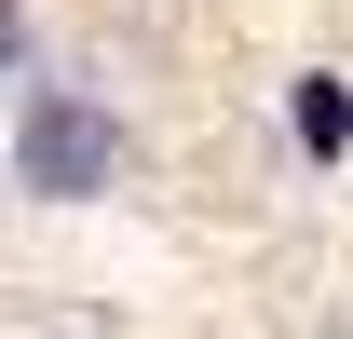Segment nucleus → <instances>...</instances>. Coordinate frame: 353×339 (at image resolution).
Returning a JSON list of instances; mask_svg holds the SVG:
<instances>
[{
  "mask_svg": "<svg viewBox=\"0 0 353 339\" xmlns=\"http://www.w3.org/2000/svg\"><path fill=\"white\" fill-rule=\"evenodd\" d=\"M123 176V109L82 82H28V123H14V190L41 204H95Z\"/></svg>",
  "mask_w": 353,
  "mask_h": 339,
  "instance_id": "obj_1",
  "label": "nucleus"
},
{
  "mask_svg": "<svg viewBox=\"0 0 353 339\" xmlns=\"http://www.w3.org/2000/svg\"><path fill=\"white\" fill-rule=\"evenodd\" d=\"M285 123H299L312 163H340V150H353V95H340V82H299V109H285Z\"/></svg>",
  "mask_w": 353,
  "mask_h": 339,
  "instance_id": "obj_2",
  "label": "nucleus"
},
{
  "mask_svg": "<svg viewBox=\"0 0 353 339\" xmlns=\"http://www.w3.org/2000/svg\"><path fill=\"white\" fill-rule=\"evenodd\" d=\"M14 54H28V14H14V0H0V82H14Z\"/></svg>",
  "mask_w": 353,
  "mask_h": 339,
  "instance_id": "obj_3",
  "label": "nucleus"
}]
</instances>
